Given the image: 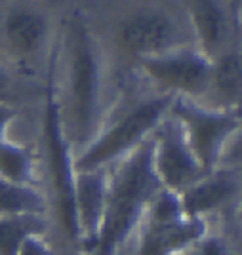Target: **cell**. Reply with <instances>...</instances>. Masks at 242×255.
I'll return each mask as SVG.
<instances>
[{
	"mask_svg": "<svg viewBox=\"0 0 242 255\" xmlns=\"http://www.w3.org/2000/svg\"><path fill=\"white\" fill-rule=\"evenodd\" d=\"M153 187V175L149 170V156L139 154L134 164L130 166L116 189L113 208L109 212L105 223V231L99 240L95 255H109L115 244L124 236L128 227L134 221L137 206L147 196Z\"/></svg>",
	"mask_w": 242,
	"mask_h": 255,
	"instance_id": "obj_1",
	"label": "cell"
},
{
	"mask_svg": "<svg viewBox=\"0 0 242 255\" xmlns=\"http://www.w3.org/2000/svg\"><path fill=\"white\" fill-rule=\"evenodd\" d=\"M162 107H164V101H153V103H147L141 109H137L136 113H132L126 120H122L103 141H99L94 149L86 154L84 160L80 162V168H94L97 164L109 160L111 156H115L116 152L126 149L130 143H134L157 120Z\"/></svg>",
	"mask_w": 242,
	"mask_h": 255,
	"instance_id": "obj_2",
	"label": "cell"
},
{
	"mask_svg": "<svg viewBox=\"0 0 242 255\" xmlns=\"http://www.w3.org/2000/svg\"><path fill=\"white\" fill-rule=\"evenodd\" d=\"M120 40L134 52L162 50L174 40V27L168 17L155 11H143L132 15L120 27Z\"/></svg>",
	"mask_w": 242,
	"mask_h": 255,
	"instance_id": "obj_3",
	"label": "cell"
},
{
	"mask_svg": "<svg viewBox=\"0 0 242 255\" xmlns=\"http://www.w3.org/2000/svg\"><path fill=\"white\" fill-rule=\"evenodd\" d=\"M94 101V63L84 40L78 42L74 61V107L78 124L84 128L92 113Z\"/></svg>",
	"mask_w": 242,
	"mask_h": 255,
	"instance_id": "obj_4",
	"label": "cell"
},
{
	"mask_svg": "<svg viewBox=\"0 0 242 255\" xmlns=\"http://www.w3.org/2000/svg\"><path fill=\"white\" fill-rule=\"evenodd\" d=\"M200 225H181V223H158L151 229V233L145 236V244L141 250V255H166L176 248H181L199 236Z\"/></svg>",
	"mask_w": 242,
	"mask_h": 255,
	"instance_id": "obj_5",
	"label": "cell"
},
{
	"mask_svg": "<svg viewBox=\"0 0 242 255\" xmlns=\"http://www.w3.org/2000/svg\"><path fill=\"white\" fill-rule=\"evenodd\" d=\"M149 71L158 80L178 88H185V90H197L204 84V78H206L204 65L195 59H168L160 63H151Z\"/></svg>",
	"mask_w": 242,
	"mask_h": 255,
	"instance_id": "obj_6",
	"label": "cell"
},
{
	"mask_svg": "<svg viewBox=\"0 0 242 255\" xmlns=\"http://www.w3.org/2000/svg\"><path fill=\"white\" fill-rule=\"evenodd\" d=\"M42 19L34 13L19 11L8 19V34L19 52H32L42 38Z\"/></svg>",
	"mask_w": 242,
	"mask_h": 255,
	"instance_id": "obj_7",
	"label": "cell"
},
{
	"mask_svg": "<svg viewBox=\"0 0 242 255\" xmlns=\"http://www.w3.org/2000/svg\"><path fill=\"white\" fill-rule=\"evenodd\" d=\"M160 166H162L164 177L170 185H183L195 173V166H193L191 156L176 141H164Z\"/></svg>",
	"mask_w": 242,
	"mask_h": 255,
	"instance_id": "obj_8",
	"label": "cell"
},
{
	"mask_svg": "<svg viewBox=\"0 0 242 255\" xmlns=\"http://www.w3.org/2000/svg\"><path fill=\"white\" fill-rule=\"evenodd\" d=\"M191 120H193V131H195V139H197V147H199L202 158L208 160L212 156V150L216 147V143L223 135L227 122L221 120V118L199 117V115H193Z\"/></svg>",
	"mask_w": 242,
	"mask_h": 255,
	"instance_id": "obj_9",
	"label": "cell"
},
{
	"mask_svg": "<svg viewBox=\"0 0 242 255\" xmlns=\"http://www.w3.org/2000/svg\"><path fill=\"white\" fill-rule=\"evenodd\" d=\"M193 4L204 40L208 46H216L221 40V31H223V17L218 4L214 0H193Z\"/></svg>",
	"mask_w": 242,
	"mask_h": 255,
	"instance_id": "obj_10",
	"label": "cell"
},
{
	"mask_svg": "<svg viewBox=\"0 0 242 255\" xmlns=\"http://www.w3.org/2000/svg\"><path fill=\"white\" fill-rule=\"evenodd\" d=\"M229 187L225 183H208V185H202L199 189L191 191L185 196V206L189 212H202V210H208L212 206L220 202L221 198L227 194Z\"/></svg>",
	"mask_w": 242,
	"mask_h": 255,
	"instance_id": "obj_11",
	"label": "cell"
},
{
	"mask_svg": "<svg viewBox=\"0 0 242 255\" xmlns=\"http://www.w3.org/2000/svg\"><path fill=\"white\" fill-rule=\"evenodd\" d=\"M36 229L34 221H11L0 223V255H13L23 236Z\"/></svg>",
	"mask_w": 242,
	"mask_h": 255,
	"instance_id": "obj_12",
	"label": "cell"
},
{
	"mask_svg": "<svg viewBox=\"0 0 242 255\" xmlns=\"http://www.w3.org/2000/svg\"><path fill=\"white\" fill-rule=\"evenodd\" d=\"M38 200L31 192L19 191L0 183V212H17V210H34Z\"/></svg>",
	"mask_w": 242,
	"mask_h": 255,
	"instance_id": "obj_13",
	"label": "cell"
},
{
	"mask_svg": "<svg viewBox=\"0 0 242 255\" xmlns=\"http://www.w3.org/2000/svg\"><path fill=\"white\" fill-rule=\"evenodd\" d=\"M80 202L84 208V215L88 223L94 225L95 213H97V204H99V183L95 179H84L80 185Z\"/></svg>",
	"mask_w": 242,
	"mask_h": 255,
	"instance_id": "obj_14",
	"label": "cell"
},
{
	"mask_svg": "<svg viewBox=\"0 0 242 255\" xmlns=\"http://www.w3.org/2000/svg\"><path fill=\"white\" fill-rule=\"evenodd\" d=\"M239 78H241V69L239 61L235 57H227L220 69V86L221 90L229 96H235L239 90Z\"/></svg>",
	"mask_w": 242,
	"mask_h": 255,
	"instance_id": "obj_15",
	"label": "cell"
},
{
	"mask_svg": "<svg viewBox=\"0 0 242 255\" xmlns=\"http://www.w3.org/2000/svg\"><path fill=\"white\" fill-rule=\"evenodd\" d=\"M25 168V162L19 152L6 147H0V170L4 171L6 175H10L13 179H19Z\"/></svg>",
	"mask_w": 242,
	"mask_h": 255,
	"instance_id": "obj_16",
	"label": "cell"
},
{
	"mask_svg": "<svg viewBox=\"0 0 242 255\" xmlns=\"http://www.w3.org/2000/svg\"><path fill=\"white\" fill-rule=\"evenodd\" d=\"M178 212V208H176V204L172 202L170 198H164L162 202L158 204V210H157V217L160 219V223H166L170 221L174 215Z\"/></svg>",
	"mask_w": 242,
	"mask_h": 255,
	"instance_id": "obj_17",
	"label": "cell"
},
{
	"mask_svg": "<svg viewBox=\"0 0 242 255\" xmlns=\"http://www.w3.org/2000/svg\"><path fill=\"white\" fill-rule=\"evenodd\" d=\"M23 255H52V254L44 252L38 244H34V242H31V240H27V242H25V248H23Z\"/></svg>",
	"mask_w": 242,
	"mask_h": 255,
	"instance_id": "obj_18",
	"label": "cell"
},
{
	"mask_svg": "<svg viewBox=\"0 0 242 255\" xmlns=\"http://www.w3.org/2000/svg\"><path fill=\"white\" fill-rule=\"evenodd\" d=\"M200 255H221V248L216 242H208V244L202 248Z\"/></svg>",
	"mask_w": 242,
	"mask_h": 255,
	"instance_id": "obj_19",
	"label": "cell"
},
{
	"mask_svg": "<svg viewBox=\"0 0 242 255\" xmlns=\"http://www.w3.org/2000/svg\"><path fill=\"white\" fill-rule=\"evenodd\" d=\"M4 86H6V80H4V76L0 73V90H4Z\"/></svg>",
	"mask_w": 242,
	"mask_h": 255,
	"instance_id": "obj_20",
	"label": "cell"
}]
</instances>
